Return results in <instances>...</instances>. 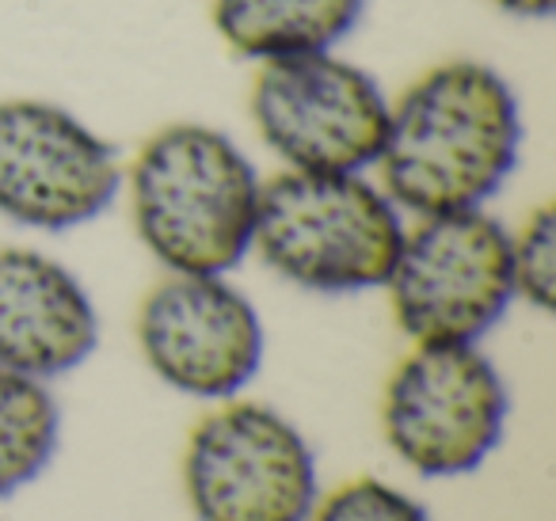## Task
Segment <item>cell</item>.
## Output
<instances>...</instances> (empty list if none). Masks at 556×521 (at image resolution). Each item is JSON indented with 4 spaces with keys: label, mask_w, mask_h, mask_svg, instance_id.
I'll list each match as a JSON object with an SVG mask.
<instances>
[{
    "label": "cell",
    "mask_w": 556,
    "mask_h": 521,
    "mask_svg": "<svg viewBox=\"0 0 556 521\" xmlns=\"http://www.w3.org/2000/svg\"><path fill=\"white\" fill-rule=\"evenodd\" d=\"M522 138L510 80L480 58H446L389 100L374 176L412 217L488 209L518 168Z\"/></svg>",
    "instance_id": "obj_1"
},
{
    "label": "cell",
    "mask_w": 556,
    "mask_h": 521,
    "mask_svg": "<svg viewBox=\"0 0 556 521\" xmlns=\"http://www.w3.org/2000/svg\"><path fill=\"white\" fill-rule=\"evenodd\" d=\"M123 187L138 240L168 275H229L252 252L263 176L232 134L194 118L161 126Z\"/></svg>",
    "instance_id": "obj_2"
},
{
    "label": "cell",
    "mask_w": 556,
    "mask_h": 521,
    "mask_svg": "<svg viewBox=\"0 0 556 521\" xmlns=\"http://www.w3.org/2000/svg\"><path fill=\"white\" fill-rule=\"evenodd\" d=\"M404 240V214L370 171H290L263 179L252 252L309 293L381 290Z\"/></svg>",
    "instance_id": "obj_3"
},
{
    "label": "cell",
    "mask_w": 556,
    "mask_h": 521,
    "mask_svg": "<svg viewBox=\"0 0 556 521\" xmlns=\"http://www.w3.org/2000/svg\"><path fill=\"white\" fill-rule=\"evenodd\" d=\"M507 384L480 343H412L381 392V434L431 480L469 475L500 449Z\"/></svg>",
    "instance_id": "obj_4"
},
{
    "label": "cell",
    "mask_w": 556,
    "mask_h": 521,
    "mask_svg": "<svg viewBox=\"0 0 556 521\" xmlns=\"http://www.w3.org/2000/svg\"><path fill=\"white\" fill-rule=\"evenodd\" d=\"M381 290L412 343H480L515 305L510 232L488 209L416 217Z\"/></svg>",
    "instance_id": "obj_5"
},
{
    "label": "cell",
    "mask_w": 556,
    "mask_h": 521,
    "mask_svg": "<svg viewBox=\"0 0 556 521\" xmlns=\"http://www.w3.org/2000/svg\"><path fill=\"white\" fill-rule=\"evenodd\" d=\"M248 111L290 171H374L389 126L386 88L340 50L255 65Z\"/></svg>",
    "instance_id": "obj_6"
},
{
    "label": "cell",
    "mask_w": 556,
    "mask_h": 521,
    "mask_svg": "<svg viewBox=\"0 0 556 521\" xmlns=\"http://www.w3.org/2000/svg\"><path fill=\"white\" fill-rule=\"evenodd\" d=\"M184 491L199 521H309L317 457L282 411L232 396L194 422Z\"/></svg>",
    "instance_id": "obj_7"
},
{
    "label": "cell",
    "mask_w": 556,
    "mask_h": 521,
    "mask_svg": "<svg viewBox=\"0 0 556 521\" xmlns=\"http://www.w3.org/2000/svg\"><path fill=\"white\" fill-rule=\"evenodd\" d=\"M118 149L54 100H0V217L20 229L70 232L123 194Z\"/></svg>",
    "instance_id": "obj_8"
},
{
    "label": "cell",
    "mask_w": 556,
    "mask_h": 521,
    "mask_svg": "<svg viewBox=\"0 0 556 521\" xmlns=\"http://www.w3.org/2000/svg\"><path fill=\"white\" fill-rule=\"evenodd\" d=\"M138 346L168 389L232 399L263 366V320L225 275H168L138 308Z\"/></svg>",
    "instance_id": "obj_9"
},
{
    "label": "cell",
    "mask_w": 556,
    "mask_h": 521,
    "mask_svg": "<svg viewBox=\"0 0 556 521\" xmlns=\"http://www.w3.org/2000/svg\"><path fill=\"white\" fill-rule=\"evenodd\" d=\"M100 346L85 282L39 247H0V369L50 381Z\"/></svg>",
    "instance_id": "obj_10"
},
{
    "label": "cell",
    "mask_w": 556,
    "mask_h": 521,
    "mask_svg": "<svg viewBox=\"0 0 556 521\" xmlns=\"http://www.w3.org/2000/svg\"><path fill=\"white\" fill-rule=\"evenodd\" d=\"M370 0H210L225 47L252 65L340 50L358 31Z\"/></svg>",
    "instance_id": "obj_11"
},
{
    "label": "cell",
    "mask_w": 556,
    "mask_h": 521,
    "mask_svg": "<svg viewBox=\"0 0 556 521\" xmlns=\"http://www.w3.org/2000/svg\"><path fill=\"white\" fill-rule=\"evenodd\" d=\"M62 437V411L47 381L0 369V498L47 472Z\"/></svg>",
    "instance_id": "obj_12"
},
{
    "label": "cell",
    "mask_w": 556,
    "mask_h": 521,
    "mask_svg": "<svg viewBox=\"0 0 556 521\" xmlns=\"http://www.w3.org/2000/svg\"><path fill=\"white\" fill-rule=\"evenodd\" d=\"M510 278L515 301H526L538 313H553L556 301V214L541 202L518 232H510Z\"/></svg>",
    "instance_id": "obj_13"
},
{
    "label": "cell",
    "mask_w": 556,
    "mask_h": 521,
    "mask_svg": "<svg viewBox=\"0 0 556 521\" xmlns=\"http://www.w3.org/2000/svg\"><path fill=\"white\" fill-rule=\"evenodd\" d=\"M309 521H431V513L381 480H351L328 498H317Z\"/></svg>",
    "instance_id": "obj_14"
},
{
    "label": "cell",
    "mask_w": 556,
    "mask_h": 521,
    "mask_svg": "<svg viewBox=\"0 0 556 521\" xmlns=\"http://www.w3.org/2000/svg\"><path fill=\"white\" fill-rule=\"evenodd\" d=\"M495 12H503V16L510 20H530V24H545L548 16L556 12V0H488Z\"/></svg>",
    "instance_id": "obj_15"
}]
</instances>
